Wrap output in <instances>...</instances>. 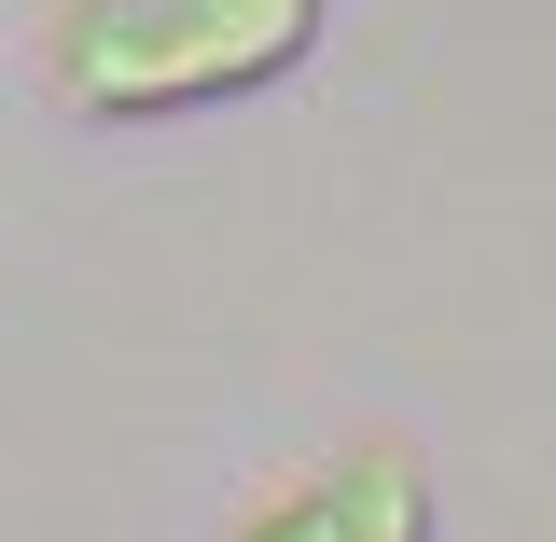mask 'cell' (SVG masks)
Instances as JSON below:
<instances>
[{"instance_id":"cell-1","label":"cell","mask_w":556,"mask_h":542,"mask_svg":"<svg viewBox=\"0 0 556 542\" xmlns=\"http://www.w3.org/2000/svg\"><path fill=\"white\" fill-rule=\"evenodd\" d=\"M320 28L334 0H70L42 70L84 126H153V112H208V98L306 70Z\"/></svg>"},{"instance_id":"cell-2","label":"cell","mask_w":556,"mask_h":542,"mask_svg":"<svg viewBox=\"0 0 556 542\" xmlns=\"http://www.w3.org/2000/svg\"><path fill=\"white\" fill-rule=\"evenodd\" d=\"M223 542H431V474H417V445H348Z\"/></svg>"}]
</instances>
